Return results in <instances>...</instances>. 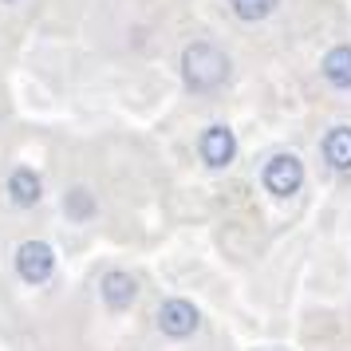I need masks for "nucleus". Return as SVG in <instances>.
<instances>
[{
  "mask_svg": "<svg viewBox=\"0 0 351 351\" xmlns=\"http://www.w3.org/2000/svg\"><path fill=\"white\" fill-rule=\"evenodd\" d=\"M182 80L193 95H213L221 91L229 80V56L209 40H193L190 48L182 51Z\"/></svg>",
  "mask_w": 351,
  "mask_h": 351,
  "instance_id": "1",
  "label": "nucleus"
},
{
  "mask_svg": "<svg viewBox=\"0 0 351 351\" xmlns=\"http://www.w3.org/2000/svg\"><path fill=\"white\" fill-rule=\"evenodd\" d=\"M324 158L332 170L351 174V127H332L324 134Z\"/></svg>",
  "mask_w": 351,
  "mask_h": 351,
  "instance_id": "5",
  "label": "nucleus"
},
{
  "mask_svg": "<svg viewBox=\"0 0 351 351\" xmlns=\"http://www.w3.org/2000/svg\"><path fill=\"white\" fill-rule=\"evenodd\" d=\"M197 150H202V158H206V166H213V170H221V166H229V162L237 158V138H233V130L229 127H209L202 130V143H197Z\"/></svg>",
  "mask_w": 351,
  "mask_h": 351,
  "instance_id": "3",
  "label": "nucleus"
},
{
  "mask_svg": "<svg viewBox=\"0 0 351 351\" xmlns=\"http://www.w3.org/2000/svg\"><path fill=\"white\" fill-rule=\"evenodd\" d=\"M276 4H280V0H229V8H233V12L245 20V24H256V20H265L272 8H276Z\"/></svg>",
  "mask_w": 351,
  "mask_h": 351,
  "instance_id": "7",
  "label": "nucleus"
},
{
  "mask_svg": "<svg viewBox=\"0 0 351 351\" xmlns=\"http://www.w3.org/2000/svg\"><path fill=\"white\" fill-rule=\"evenodd\" d=\"M304 186V162L296 154H276L265 166V190H272L276 197H292Z\"/></svg>",
  "mask_w": 351,
  "mask_h": 351,
  "instance_id": "2",
  "label": "nucleus"
},
{
  "mask_svg": "<svg viewBox=\"0 0 351 351\" xmlns=\"http://www.w3.org/2000/svg\"><path fill=\"white\" fill-rule=\"evenodd\" d=\"M324 80L339 87V91H351V44H335L328 56H324Z\"/></svg>",
  "mask_w": 351,
  "mask_h": 351,
  "instance_id": "6",
  "label": "nucleus"
},
{
  "mask_svg": "<svg viewBox=\"0 0 351 351\" xmlns=\"http://www.w3.org/2000/svg\"><path fill=\"white\" fill-rule=\"evenodd\" d=\"M158 324H162V332H166V335L182 339V335H190L193 328H197V308L186 304V300H170V304H162Z\"/></svg>",
  "mask_w": 351,
  "mask_h": 351,
  "instance_id": "4",
  "label": "nucleus"
},
{
  "mask_svg": "<svg viewBox=\"0 0 351 351\" xmlns=\"http://www.w3.org/2000/svg\"><path fill=\"white\" fill-rule=\"evenodd\" d=\"M12 186H16V197L20 202H32V190H36V182L28 174H16V182H12Z\"/></svg>",
  "mask_w": 351,
  "mask_h": 351,
  "instance_id": "10",
  "label": "nucleus"
},
{
  "mask_svg": "<svg viewBox=\"0 0 351 351\" xmlns=\"http://www.w3.org/2000/svg\"><path fill=\"white\" fill-rule=\"evenodd\" d=\"M20 269H24V276L40 280V276L48 272V249H40V245H28V249H24V256H20Z\"/></svg>",
  "mask_w": 351,
  "mask_h": 351,
  "instance_id": "8",
  "label": "nucleus"
},
{
  "mask_svg": "<svg viewBox=\"0 0 351 351\" xmlns=\"http://www.w3.org/2000/svg\"><path fill=\"white\" fill-rule=\"evenodd\" d=\"M107 300H111L114 308L130 304V300H134V285H130L127 276H119V272H114L111 280H107Z\"/></svg>",
  "mask_w": 351,
  "mask_h": 351,
  "instance_id": "9",
  "label": "nucleus"
}]
</instances>
